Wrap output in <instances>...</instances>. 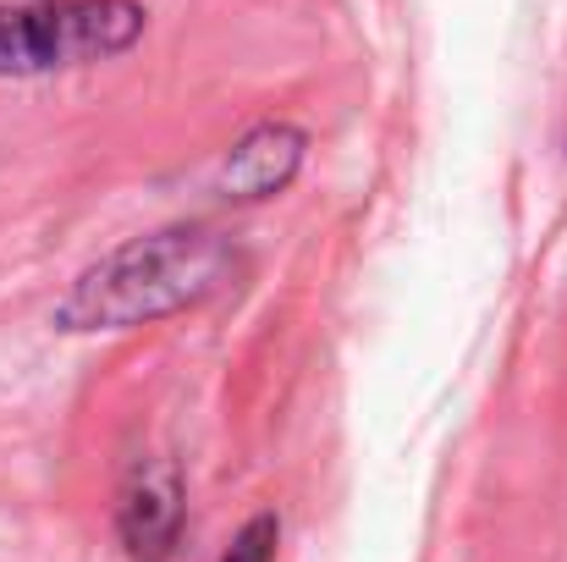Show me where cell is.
<instances>
[{
  "mask_svg": "<svg viewBox=\"0 0 567 562\" xmlns=\"http://www.w3.org/2000/svg\"><path fill=\"white\" fill-rule=\"evenodd\" d=\"M144 33V0H0V78H50L116 61Z\"/></svg>",
  "mask_w": 567,
  "mask_h": 562,
  "instance_id": "7a4b0ae2",
  "label": "cell"
},
{
  "mask_svg": "<svg viewBox=\"0 0 567 562\" xmlns=\"http://www.w3.org/2000/svg\"><path fill=\"white\" fill-rule=\"evenodd\" d=\"M276 546H281V519H276V513H254V519L231 535V546H226L220 562H276Z\"/></svg>",
  "mask_w": 567,
  "mask_h": 562,
  "instance_id": "5b68a950",
  "label": "cell"
},
{
  "mask_svg": "<svg viewBox=\"0 0 567 562\" xmlns=\"http://www.w3.org/2000/svg\"><path fill=\"white\" fill-rule=\"evenodd\" d=\"M303 161H309V133L298 122H281V116L254 122L220 155L215 193H226L231 204H265V198H276V193H287V187L298 183Z\"/></svg>",
  "mask_w": 567,
  "mask_h": 562,
  "instance_id": "277c9868",
  "label": "cell"
},
{
  "mask_svg": "<svg viewBox=\"0 0 567 562\" xmlns=\"http://www.w3.org/2000/svg\"><path fill=\"white\" fill-rule=\"evenodd\" d=\"M183 474L172 458H138L116 491V535L133 562H172L183 546Z\"/></svg>",
  "mask_w": 567,
  "mask_h": 562,
  "instance_id": "3957f363",
  "label": "cell"
},
{
  "mask_svg": "<svg viewBox=\"0 0 567 562\" xmlns=\"http://www.w3.org/2000/svg\"><path fill=\"white\" fill-rule=\"evenodd\" d=\"M243 276V254L226 232L177 221L155 226L144 237L116 243L100 254L50 309V326L66 337H100V331H138L172 315L204 309L209 298L231 293Z\"/></svg>",
  "mask_w": 567,
  "mask_h": 562,
  "instance_id": "6da1fadb",
  "label": "cell"
}]
</instances>
